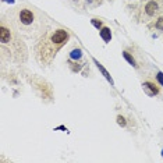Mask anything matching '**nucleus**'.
<instances>
[{
	"mask_svg": "<svg viewBox=\"0 0 163 163\" xmlns=\"http://www.w3.org/2000/svg\"><path fill=\"white\" fill-rule=\"evenodd\" d=\"M93 63H95V64H96V67H98V69H99V71H100V73H102V74H103V75H105V78H106V79H108V81H109V82H110V84H112V85H114V82H113V79H112V77H110V74H109V73H108V71H106V69H105V67H103V66H102V64H100V63H99V61H98V60H96V59H93Z\"/></svg>",
	"mask_w": 163,
	"mask_h": 163,
	"instance_id": "4",
	"label": "nucleus"
},
{
	"mask_svg": "<svg viewBox=\"0 0 163 163\" xmlns=\"http://www.w3.org/2000/svg\"><path fill=\"white\" fill-rule=\"evenodd\" d=\"M123 57H124V59H126V60H127V61H128V63H130V64H131V66H134V67H135V66H137V64H135V59H134V57H132V56H131V55H130V53H128V52H123Z\"/></svg>",
	"mask_w": 163,
	"mask_h": 163,
	"instance_id": "9",
	"label": "nucleus"
},
{
	"mask_svg": "<svg viewBox=\"0 0 163 163\" xmlns=\"http://www.w3.org/2000/svg\"><path fill=\"white\" fill-rule=\"evenodd\" d=\"M91 22H92V25L95 26V28H98V29L102 28V21H100V20L93 18V20H91Z\"/></svg>",
	"mask_w": 163,
	"mask_h": 163,
	"instance_id": "10",
	"label": "nucleus"
},
{
	"mask_svg": "<svg viewBox=\"0 0 163 163\" xmlns=\"http://www.w3.org/2000/svg\"><path fill=\"white\" fill-rule=\"evenodd\" d=\"M0 41L3 43H7L10 41V31L4 26H2V29H0Z\"/></svg>",
	"mask_w": 163,
	"mask_h": 163,
	"instance_id": "7",
	"label": "nucleus"
},
{
	"mask_svg": "<svg viewBox=\"0 0 163 163\" xmlns=\"http://www.w3.org/2000/svg\"><path fill=\"white\" fill-rule=\"evenodd\" d=\"M81 56H82L81 49H74V50H71V53H70V57L73 59V60H78Z\"/></svg>",
	"mask_w": 163,
	"mask_h": 163,
	"instance_id": "8",
	"label": "nucleus"
},
{
	"mask_svg": "<svg viewBox=\"0 0 163 163\" xmlns=\"http://www.w3.org/2000/svg\"><path fill=\"white\" fill-rule=\"evenodd\" d=\"M156 28H158L159 31H163V17H161V18L156 21Z\"/></svg>",
	"mask_w": 163,
	"mask_h": 163,
	"instance_id": "12",
	"label": "nucleus"
},
{
	"mask_svg": "<svg viewBox=\"0 0 163 163\" xmlns=\"http://www.w3.org/2000/svg\"><path fill=\"white\" fill-rule=\"evenodd\" d=\"M67 39H69V34L66 31H63V29H57L52 36V42H55V43H63Z\"/></svg>",
	"mask_w": 163,
	"mask_h": 163,
	"instance_id": "1",
	"label": "nucleus"
},
{
	"mask_svg": "<svg viewBox=\"0 0 163 163\" xmlns=\"http://www.w3.org/2000/svg\"><path fill=\"white\" fill-rule=\"evenodd\" d=\"M117 124L118 126H121V127H126V118H124L123 116H117Z\"/></svg>",
	"mask_w": 163,
	"mask_h": 163,
	"instance_id": "11",
	"label": "nucleus"
},
{
	"mask_svg": "<svg viewBox=\"0 0 163 163\" xmlns=\"http://www.w3.org/2000/svg\"><path fill=\"white\" fill-rule=\"evenodd\" d=\"M20 20H21L22 24L29 25V24H32V21H34V14L29 10H22L21 13H20Z\"/></svg>",
	"mask_w": 163,
	"mask_h": 163,
	"instance_id": "3",
	"label": "nucleus"
},
{
	"mask_svg": "<svg viewBox=\"0 0 163 163\" xmlns=\"http://www.w3.org/2000/svg\"><path fill=\"white\" fill-rule=\"evenodd\" d=\"M142 88H144V92L146 93L148 96H155V95L159 92L158 87H156L155 84H152V82H144V84H142Z\"/></svg>",
	"mask_w": 163,
	"mask_h": 163,
	"instance_id": "2",
	"label": "nucleus"
},
{
	"mask_svg": "<svg viewBox=\"0 0 163 163\" xmlns=\"http://www.w3.org/2000/svg\"><path fill=\"white\" fill-rule=\"evenodd\" d=\"M162 156H163V151H162Z\"/></svg>",
	"mask_w": 163,
	"mask_h": 163,
	"instance_id": "14",
	"label": "nucleus"
},
{
	"mask_svg": "<svg viewBox=\"0 0 163 163\" xmlns=\"http://www.w3.org/2000/svg\"><path fill=\"white\" fill-rule=\"evenodd\" d=\"M156 10H158V3L156 2H149L145 6V13H146L148 16H153V14L156 13Z\"/></svg>",
	"mask_w": 163,
	"mask_h": 163,
	"instance_id": "5",
	"label": "nucleus"
},
{
	"mask_svg": "<svg viewBox=\"0 0 163 163\" xmlns=\"http://www.w3.org/2000/svg\"><path fill=\"white\" fill-rule=\"evenodd\" d=\"M156 78H158L159 84H161L162 87H163V73H161V71H159V73H158V75H156Z\"/></svg>",
	"mask_w": 163,
	"mask_h": 163,
	"instance_id": "13",
	"label": "nucleus"
},
{
	"mask_svg": "<svg viewBox=\"0 0 163 163\" xmlns=\"http://www.w3.org/2000/svg\"><path fill=\"white\" fill-rule=\"evenodd\" d=\"M100 38H102L105 42H110V39H112L110 28H108V26H103V28H100Z\"/></svg>",
	"mask_w": 163,
	"mask_h": 163,
	"instance_id": "6",
	"label": "nucleus"
}]
</instances>
